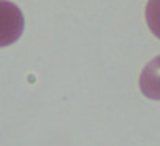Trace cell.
Segmentation results:
<instances>
[{"label": "cell", "instance_id": "6da1fadb", "mask_svg": "<svg viewBox=\"0 0 160 146\" xmlns=\"http://www.w3.org/2000/svg\"><path fill=\"white\" fill-rule=\"evenodd\" d=\"M24 30L22 11L8 0H0V48L14 43Z\"/></svg>", "mask_w": 160, "mask_h": 146}, {"label": "cell", "instance_id": "3957f363", "mask_svg": "<svg viewBox=\"0 0 160 146\" xmlns=\"http://www.w3.org/2000/svg\"><path fill=\"white\" fill-rule=\"evenodd\" d=\"M146 22L151 32L160 38V0H149L146 5Z\"/></svg>", "mask_w": 160, "mask_h": 146}, {"label": "cell", "instance_id": "7a4b0ae2", "mask_svg": "<svg viewBox=\"0 0 160 146\" xmlns=\"http://www.w3.org/2000/svg\"><path fill=\"white\" fill-rule=\"evenodd\" d=\"M141 92L152 100H160V56L151 60L140 76Z\"/></svg>", "mask_w": 160, "mask_h": 146}]
</instances>
